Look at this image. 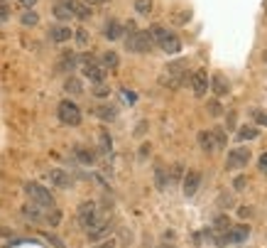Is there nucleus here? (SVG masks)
I'll list each match as a JSON object with an SVG mask.
<instances>
[{"label":"nucleus","instance_id":"obj_36","mask_svg":"<svg viewBox=\"0 0 267 248\" xmlns=\"http://www.w3.org/2000/svg\"><path fill=\"white\" fill-rule=\"evenodd\" d=\"M76 42H79V44H88V32H86V30H79V32H76Z\"/></svg>","mask_w":267,"mask_h":248},{"label":"nucleus","instance_id":"obj_50","mask_svg":"<svg viewBox=\"0 0 267 248\" xmlns=\"http://www.w3.org/2000/svg\"><path fill=\"white\" fill-rule=\"evenodd\" d=\"M265 62H267V49H265Z\"/></svg>","mask_w":267,"mask_h":248},{"label":"nucleus","instance_id":"obj_15","mask_svg":"<svg viewBox=\"0 0 267 248\" xmlns=\"http://www.w3.org/2000/svg\"><path fill=\"white\" fill-rule=\"evenodd\" d=\"M64 89H66V94H71V96H81L84 94V84H81V79H76V76H69L66 84H64Z\"/></svg>","mask_w":267,"mask_h":248},{"label":"nucleus","instance_id":"obj_13","mask_svg":"<svg viewBox=\"0 0 267 248\" xmlns=\"http://www.w3.org/2000/svg\"><path fill=\"white\" fill-rule=\"evenodd\" d=\"M49 179L54 182L56 187H71V175L64 172V170H52V172H49Z\"/></svg>","mask_w":267,"mask_h":248},{"label":"nucleus","instance_id":"obj_22","mask_svg":"<svg viewBox=\"0 0 267 248\" xmlns=\"http://www.w3.org/2000/svg\"><path fill=\"white\" fill-rule=\"evenodd\" d=\"M76 62H79V59H76V54L66 52V54H61V62H59V67H61V69H66V71H71L74 67H76Z\"/></svg>","mask_w":267,"mask_h":248},{"label":"nucleus","instance_id":"obj_21","mask_svg":"<svg viewBox=\"0 0 267 248\" xmlns=\"http://www.w3.org/2000/svg\"><path fill=\"white\" fill-rule=\"evenodd\" d=\"M118 62H120V59H118L115 52H106V54L101 57V67H108V69H115V67H118Z\"/></svg>","mask_w":267,"mask_h":248},{"label":"nucleus","instance_id":"obj_24","mask_svg":"<svg viewBox=\"0 0 267 248\" xmlns=\"http://www.w3.org/2000/svg\"><path fill=\"white\" fill-rule=\"evenodd\" d=\"M96 113H98L101 121H108V123H111V121H115V108H113V106H101Z\"/></svg>","mask_w":267,"mask_h":248},{"label":"nucleus","instance_id":"obj_23","mask_svg":"<svg viewBox=\"0 0 267 248\" xmlns=\"http://www.w3.org/2000/svg\"><path fill=\"white\" fill-rule=\"evenodd\" d=\"M213 89H216V94H218V96H223L225 91H228V81H225V76L216 74V76H213Z\"/></svg>","mask_w":267,"mask_h":248},{"label":"nucleus","instance_id":"obj_33","mask_svg":"<svg viewBox=\"0 0 267 248\" xmlns=\"http://www.w3.org/2000/svg\"><path fill=\"white\" fill-rule=\"evenodd\" d=\"M253 211H255L253 207H240V209H238V214L243 216V219H253V216H255Z\"/></svg>","mask_w":267,"mask_h":248},{"label":"nucleus","instance_id":"obj_16","mask_svg":"<svg viewBox=\"0 0 267 248\" xmlns=\"http://www.w3.org/2000/svg\"><path fill=\"white\" fill-rule=\"evenodd\" d=\"M52 13H54V17L59 20V22H66V20H71L74 15H71V10L59 0V3H54V8H52Z\"/></svg>","mask_w":267,"mask_h":248},{"label":"nucleus","instance_id":"obj_19","mask_svg":"<svg viewBox=\"0 0 267 248\" xmlns=\"http://www.w3.org/2000/svg\"><path fill=\"white\" fill-rule=\"evenodd\" d=\"M76 160L84 162V165H93L96 162V155L88 150V148H76Z\"/></svg>","mask_w":267,"mask_h":248},{"label":"nucleus","instance_id":"obj_2","mask_svg":"<svg viewBox=\"0 0 267 248\" xmlns=\"http://www.w3.org/2000/svg\"><path fill=\"white\" fill-rule=\"evenodd\" d=\"M125 47L130 52H142V54H147V52H152L155 42L150 37V32H132V35H127Z\"/></svg>","mask_w":267,"mask_h":248},{"label":"nucleus","instance_id":"obj_14","mask_svg":"<svg viewBox=\"0 0 267 248\" xmlns=\"http://www.w3.org/2000/svg\"><path fill=\"white\" fill-rule=\"evenodd\" d=\"M49 37L54 42H66L71 37V30L66 25H54V27L49 30Z\"/></svg>","mask_w":267,"mask_h":248},{"label":"nucleus","instance_id":"obj_45","mask_svg":"<svg viewBox=\"0 0 267 248\" xmlns=\"http://www.w3.org/2000/svg\"><path fill=\"white\" fill-rule=\"evenodd\" d=\"M35 3H37V0H20V5H22V8H32Z\"/></svg>","mask_w":267,"mask_h":248},{"label":"nucleus","instance_id":"obj_12","mask_svg":"<svg viewBox=\"0 0 267 248\" xmlns=\"http://www.w3.org/2000/svg\"><path fill=\"white\" fill-rule=\"evenodd\" d=\"M123 32H125V27H123L118 20H108V22H106V27H103V35H106L108 40H113V42L120 40V37H123Z\"/></svg>","mask_w":267,"mask_h":248},{"label":"nucleus","instance_id":"obj_31","mask_svg":"<svg viewBox=\"0 0 267 248\" xmlns=\"http://www.w3.org/2000/svg\"><path fill=\"white\" fill-rule=\"evenodd\" d=\"M93 96H96V98H106V96H108V86H106V84H96Z\"/></svg>","mask_w":267,"mask_h":248},{"label":"nucleus","instance_id":"obj_6","mask_svg":"<svg viewBox=\"0 0 267 248\" xmlns=\"http://www.w3.org/2000/svg\"><path fill=\"white\" fill-rule=\"evenodd\" d=\"M84 67V76H88L93 84H103V79H106V69L101 67L96 59H91V62H84L81 64Z\"/></svg>","mask_w":267,"mask_h":248},{"label":"nucleus","instance_id":"obj_27","mask_svg":"<svg viewBox=\"0 0 267 248\" xmlns=\"http://www.w3.org/2000/svg\"><path fill=\"white\" fill-rule=\"evenodd\" d=\"M37 20H40V15H37V13H32V10L22 13V17H20V22H22V25H27V27L37 25Z\"/></svg>","mask_w":267,"mask_h":248},{"label":"nucleus","instance_id":"obj_7","mask_svg":"<svg viewBox=\"0 0 267 248\" xmlns=\"http://www.w3.org/2000/svg\"><path fill=\"white\" fill-rule=\"evenodd\" d=\"M250 162V150L248 148H238V150H233L228 155V160H225V165L230 167V170H236V167H243Z\"/></svg>","mask_w":267,"mask_h":248},{"label":"nucleus","instance_id":"obj_35","mask_svg":"<svg viewBox=\"0 0 267 248\" xmlns=\"http://www.w3.org/2000/svg\"><path fill=\"white\" fill-rule=\"evenodd\" d=\"M255 121L267 128V111H255Z\"/></svg>","mask_w":267,"mask_h":248},{"label":"nucleus","instance_id":"obj_1","mask_svg":"<svg viewBox=\"0 0 267 248\" xmlns=\"http://www.w3.org/2000/svg\"><path fill=\"white\" fill-rule=\"evenodd\" d=\"M150 37H152V42H157L167 54H177V52L182 49V40H179L174 32H169L167 27H162V25H152V27H150Z\"/></svg>","mask_w":267,"mask_h":248},{"label":"nucleus","instance_id":"obj_25","mask_svg":"<svg viewBox=\"0 0 267 248\" xmlns=\"http://www.w3.org/2000/svg\"><path fill=\"white\" fill-rule=\"evenodd\" d=\"M211 138H213V145H216V148H225V130L223 128H216L211 133Z\"/></svg>","mask_w":267,"mask_h":248},{"label":"nucleus","instance_id":"obj_41","mask_svg":"<svg viewBox=\"0 0 267 248\" xmlns=\"http://www.w3.org/2000/svg\"><path fill=\"white\" fill-rule=\"evenodd\" d=\"M123 96H125L127 103H135V94L132 91H127V89H123Z\"/></svg>","mask_w":267,"mask_h":248},{"label":"nucleus","instance_id":"obj_17","mask_svg":"<svg viewBox=\"0 0 267 248\" xmlns=\"http://www.w3.org/2000/svg\"><path fill=\"white\" fill-rule=\"evenodd\" d=\"M22 214H25V219L32 221V224H40V221L44 219V216H42V209H40V207H32V204L22 207Z\"/></svg>","mask_w":267,"mask_h":248},{"label":"nucleus","instance_id":"obj_18","mask_svg":"<svg viewBox=\"0 0 267 248\" xmlns=\"http://www.w3.org/2000/svg\"><path fill=\"white\" fill-rule=\"evenodd\" d=\"M198 145H201V150H204V152H213V150H216L213 138H211V133H209V130H201V133H198Z\"/></svg>","mask_w":267,"mask_h":248},{"label":"nucleus","instance_id":"obj_40","mask_svg":"<svg viewBox=\"0 0 267 248\" xmlns=\"http://www.w3.org/2000/svg\"><path fill=\"white\" fill-rule=\"evenodd\" d=\"M47 238L52 241V246H56V248H64V241H59L54 234H47Z\"/></svg>","mask_w":267,"mask_h":248},{"label":"nucleus","instance_id":"obj_28","mask_svg":"<svg viewBox=\"0 0 267 248\" xmlns=\"http://www.w3.org/2000/svg\"><path fill=\"white\" fill-rule=\"evenodd\" d=\"M98 143H101V150L106 152V155H111V150H113L111 135H108V133H101V135H98Z\"/></svg>","mask_w":267,"mask_h":248},{"label":"nucleus","instance_id":"obj_47","mask_svg":"<svg viewBox=\"0 0 267 248\" xmlns=\"http://www.w3.org/2000/svg\"><path fill=\"white\" fill-rule=\"evenodd\" d=\"M0 236H13V231L10 229H0Z\"/></svg>","mask_w":267,"mask_h":248},{"label":"nucleus","instance_id":"obj_4","mask_svg":"<svg viewBox=\"0 0 267 248\" xmlns=\"http://www.w3.org/2000/svg\"><path fill=\"white\" fill-rule=\"evenodd\" d=\"M56 113H59V121L66 125H79L81 123V108L74 103V101H61L56 106Z\"/></svg>","mask_w":267,"mask_h":248},{"label":"nucleus","instance_id":"obj_38","mask_svg":"<svg viewBox=\"0 0 267 248\" xmlns=\"http://www.w3.org/2000/svg\"><path fill=\"white\" fill-rule=\"evenodd\" d=\"M174 22H177V25H184V22H189V13H177V15H174Z\"/></svg>","mask_w":267,"mask_h":248},{"label":"nucleus","instance_id":"obj_10","mask_svg":"<svg viewBox=\"0 0 267 248\" xmlns=\"http://www.w3.org/2000/svg\"><path fill=\"white\" fill-rule=\"evenodd\" d=\"M223 234H225V241H228V243H240V241H245V238L250 236V229H248V226H230Z\"/></svg>","mask_w":267,"mask_h":248},{"label":"nucleus","instance_id":"obj_20","mask_svg":"<svg viewBox=\"0 0 267 248\" xmlns=\"http://www.w3.org/2000/svg\"><path fill=\"white\" fill-rule=\"evenodd\" d=\"M236 138L238 140H255L257 138V128H255V125H243Z\"/></svg>","mask_w":267,"mask_h":248},{"label":"nucleus","instance_id":"obj_5","mask_svg":"<svg viewBox=\"0 0 267 248\" xmlns=\"http://www.w3.org/2000/svg\"><path fill=\"white\" fill-rule=\"evenodd\" d=\"M76 219H79V224H81L84 229H91V226H96V224L101 221L96 204H93V202H84V204H79Z\"/></svg>","mask_w":267,"mask_h":248},{"label":"nucleus","instance_id":"obj_9","mask_svg":"<svg viewBox=\"0 0 267 248\" xmlns=\"http://www.w3.org/2000/svg\"><path fill=\"white\" fill-rule=\"evenodd\" d=\"M191 86H194V94L196 96H204L209 91V74L204 69H198L194 76H191Z\"/></svg>","mask_w":267,"mask_h":248},{"label":"nucleus","instance_id":"obj_32","mask_svg":"<svg viewBox=\"0 0 267 248\" xmlns=\"http://www.w3.org/2000/svg\"><path fill=\"white\" fill-rule=\"evenodd\" d=\"M209 111H211V116H223V108L218 101H209Z\"/></svg>","mask_w":267,"mask_h":248},{"label":"nucleus","instance_id":"obj_34","mask_svg":"<svg viewBox=\"0 0 267 248\" xmlns=\"http://www.w3.org/2000/svg\"><path fill=\"white\" fill-rule=\"evenodd\" d=\"M8 17H10V5L0 0V20H8Z\"/></svg>","mask_w":267,"mask_h":248},{"label":"nucleus","instance_id":"obj_48","mask_svg":"<svg viewBox=\"0 0 267 248\" xmlns=\"http://www.w3.org/2000/svg\"><path fill=\"white\" fill-rule=\"evenodd\" d=\"M262 8H265V13H267V0H262Z\"/></svg>","mask_w":267,"mask_h":248},{"label":"nucleus","instance_id":"obj_44","mask_svg":"<svg viewBox=\"0 0 267 248\" xmlns=\"http://www.w3.org/2000/svg\"><path fill=\"white\" fill-rule=\"evenodd\" d=\"M103 3H108V0H86L88 8H91V5H103Z\"/></svg>","mask_w":267,"mask_h":248},{"label":"nucleus","instance_id":"obj_30","mask_svg":"<svg viewBox=\"0 0 267 248\" xmlns=\"http://www.w3.org/2000/svg\"><path fill=\"white\" fill-rule=\"evenodd\" d=\"M216 229H218V231H228V229H230V219H228V216H218V219H216Z\"/></svg>","mask_w":267,"mask_h":248},{"label":"nucleus","instance_id":"obj_37","mask_svg":"<svg viewBox=\"0 0 267 248\" xmlns=\"http://www.w3.org/2000/svg\"><path fill=\"white\" fill-rule=\"evenodd\" d=\"M155 175H157V177H155L157 187H159V189H164V170H157Z\"/></svg>","mask_w":267,"mask_h":248},{"label":"nucleus","instance_id":"obj_11","mask_svg":"<svg viewBox=\"0 0 267 248\" xmlns=\"http://www.w3.org/2000/svg\"><path fill=\"white\" fill-rule=\"evenodd\" d=\"M108 231H111V224L108 221H98L96 226H91L88 229V241H101V238H106L108 236Z\"/></svg>","mask_w":267,"mask_h":248},{"label":"nucleus","instance_id":"obj_39","mask_svg":"<svg viewBox=\"0 0 267 248\" xmlns=\"http://www.w3.org/2000/svg\"><path fill=\"white\" fill-rule=\"evenodd\" d=\"M218 207H233V197H218Z\"/></svg>","mask_w":267,"mask_h":248},{"label":"nucleus","instance_id":"obj_51","mask_svg":"<svg viewBox=\"0 0 267 248\" xmlns=\"http://www.w3.org/2000/svg\"><path fill=\"white\" fill-rule=\"evenodd\" d=\"M3 3H5V0H3Z\"/></svg>","mask_w":267,"mask_h":248},{"label":"nucleus","instance_id":"obj_46","mask_svg":"<svg viewBox=\"0 0 267 248\" xmlns=\"http://www.w3.org/2000/svg\"><path fill=\"white\" fill-rule=\"evenodd\" d=\"M243 187H245V179L238 177V179H236V189H243Z\"/></svg>","mask_w":267,"mask_h":248},{"label":"nucleus","instance_id":"obj_29","mask_svg":"<svg viewBox=\"0 0 267 248\" xmlns=\"http://www.w3.org/2000/svg\"><path fill=\"white\" fill-rule=\"evenodd\" d=\"M44 219H47L49 226H56V224L61 221V211H59V209H52V211H49V216H44Z\"/></svg>","mask_w":267,"mask_h":248},{"label":"nucleus","instance_id":"obj_49","mask_svg":"<svg viewBox=\"0 0 267 248\" xmlns=\"http://www.w3.org/2000/svg\"><path fill=\"white\" fill-rule=\"evenodd\" d=\"M159 248H174V246H159Z\"/></svg>","mask_w":267,"mask_h":248},{"label":"nucleus","instance_id":"obj_42","mask_svg":"<svg viewBox=\"0 0 267 248\" xmlns=\"http://www.w3.org/2000/svg\"><path fill=\"white\" fill-rule=\"evenodd\" d=\"M260 170H262V172L267 175V152L262 155V157H260Z\"/></svg>","mask_w":267,"mask_h":248},{"label":"nucleus","instance_id":"obj_43","mask_svg":"<svg viewBox=\"0 0 267 248\" xmlns=\"http://www.w3.org/2000/svg\"><path fill=\"white\" fill-rule=\"evenodd\" d=\"M96 248H115V241H103V243L96 246Z\"/></svg>","mask_w":267,"mask_h":248},{"label":"nucleus","instance_id":"obj_8","mask_svg":"<svg viewBox=\"0 0 267 248\" xmlns=\"http://www.w3.org/2000/svg\"><path fill=\"white\" fill-rule=\"evenodd\" d=\"M198 184H201V172L191 170V172L184 175V194H186V197H194L198 189Z\"/></svg>","mask_w":267,"mask_h":248},{"label":"nucleus","instance_id":"obj_26","mask_svg":"<svg viewBox=\"0 0 267 248\" xmlns=\"http://www.w3.org/2000/svg\"><path fill=\"white\" fill-rule=\"evenodd\" d=\"M135 10L140 15H150L152 13V0H135Z\"/></svg>","mask_w":267,"mask_h":248},{"label":"nucleus","instance_id":"obj_3","mask_svg":"<svg viewBox=\"0 0 267 248\" xmlns=\"http://www.w3.org/2000/svg\"><path fill=\"white\" fill-rule=\"evenodd\" d=\"M25 194L35 204H40V207H54V197L47 192L42 184H37V182H27L25 184Z\"/></svg>","mask_w":267,"mask_h":248}]
</instances>
